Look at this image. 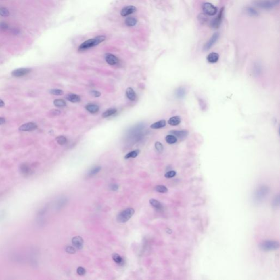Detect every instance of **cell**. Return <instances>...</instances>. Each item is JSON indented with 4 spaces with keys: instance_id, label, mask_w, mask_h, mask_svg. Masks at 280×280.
Wrapping results in <instances>:
<instances>
[{
    "instance_id": "obj_42",
    "label": "cell",
    "mask_w": 280,
    "mask_h": 280,
    "mask_svg": "<svg viewBox=\"0 0 280 280\" xmlns=\"http://www.w3.org/2000/svg\"><path fill=\"white\" fill-rule=\"evenodd\" d=\"M50 112H51V114L53 115V116H58L60 114V111L59 110H53Z\"/></svg>"
},
{
    "instance_id": "obj_37",
    "label": "cell",
    "mask_w": 280,
    "mask_h": 280,
    "mask_svg": "<svg viewBox=\"0 0 280 280\" xmlns=\"http://www.w3.org/2000/svg\"><path fill=\"white\" fill-rule=\"evenodd\" d=\"M176 174V172L174 171H168V172L166 174H165V177L166 178H172V177H174Z\"/></svg>"
},
{
    "instance_id": "obj_26",
    "label": "cell",
    "mask_w": 280,
    "mask_h": 280,
    "mask_svg": "<svg viewBox=\"0 0 280 280\" xmlns=\"http://www.w3.org/2000/svg\"><path fill=\"white\" fill-rule=\"evenodd\" d=\"M140 153V151L139 150H135V151H130L128 153L125 157V159H129V158H135L136 157H137Z\"/></svg>"
},
{
    "instance_id": "obj_5",
    "label": "cell",
    "mask_w": 280,
    "mask_h": 280,
    "mask_svg": "<svg viewBox=\"0 0 280 280\" xmlns=\"http://www.w3.org/2000/svg\"><path fill=\"white\" fill-rule=\"evenodd\" d=\"M202 10L205 14L210 16H213L216 15L218 11L217 8L209 2H206L203 4Z\"/></svg>"
},
{
    "instance_id": "obj_46",
    "label": "cell",
    "mask_w": 280,
    "mask_h": 280,
    "mask_svg": "<svg viewBox=\"0 0 280 280\" xmlns=\"http://www.w3.org/2000/svg\"><path fill=\"white\" fill-rule=\"evenodd\" d=\"M4 106H5V103H4V102L2 101L1 99H0V107Z\"/></svg>"
},
{
    "instance_id": "obj_12",
    "label": "cell",
    "mask_w": 280,
    "mask_h": 280,
    "mask_svg": "<svg viewBox=\"0 0 280 280\" xmlns=\"http://www.w3.org/2000/svg\"><path fill=\"white\" fill-rule=\"evenodd\" d=\"M136 11V8L134 6H126L122 9V11L120 12V14L123 17H126L132 13H134Z\"/></svg>"
},
{
    "instance_id": "obj_1",
    "label": "cell",
    "mask_w": 280,
    "mask_h": 280,
    "mask_svg": "<svg viewBox=\"0 0 280 280\" xmlns=\"http://www.w3.org/2000/svg\"><path fill=\"white\" fill-rule=\"evenodd\" d=\"M106 39L105 36H99L95 38L88 39L82 43L79 47V51H84L96 46Z\"/></svg>"
},
{
    "instance_id": "obj_35",
    "label": "cell",
    "mask_w": 280,
    "mask_h": 280,
    "mask_svg": "<svg viewBox=\"0 0 280 280\" xmlns=\"http://www.w3.org/2000/svg\"><path fill=\"white\" fill-rule=\"evenodd\" d=\"M155 148L156 149L157 151L158 152H162L164 150V147H163V145L160 142H157L156 143H155Z\"/></svg>"
},
{
    "instance_id": "obj_7",
    "label": "cell",
    "mask_w": 280,
    "mask_h": 280,
    "mask_svg": "<svg viewBox=\"0 0 280 280\" xmlns=\"http://www.w3.org/2000/svg\"><path fill=\"white\" fill-rule=\"evenodd\" d=\"M269 192V189L265 186H262L259 188L256 192L255 193V199L257 200H262L264 197H265L266 195L268 194Z\"/></svg>"
},
{
    "instance_id": "obj_36",
    "label": "cell",
    "mask_w": 280,
    "mask_h": 280,
    "mask_svg": "<svg viewBox=\"0 0 280 280\" xmlns=\"http://www.w3.org/2000/svg\"><path fill=\"white\" fill-rule=\"evenodd\" d=\"M198 19L200 21V22L202 23V22H206L207 20H208V18L204 14H200L199 15V16H198Z\"/></svg>"
},
{
    "instance_id": "obj_10",
    "label": "cell",
    "mask_w": 280,
    "mask_h": 280,
    "mask_svg": "<svg viewBox=\"0 0 280 280\" xmlns=\"http://www.w3.org/2000/svg\"><path fill=\"white\" fill-rule=\"evenodd\" d=\"M37 128V125L34 123H28L24 124L20 126L19 130L22 131H32Z\"/></svg>"
},
{
    "instance_id": "obj_16",
    "label": "cell",
    "mask_w": 280,
    "mask_h": 280,
    "mask_svg": "<svg viewBox=\"0 0 280 280\" xmlns=\"http://www.w3.org/2000/svg\"><path fill=\"white\" fill-rule=\"evenodd\" d=\"M66 99L67 100L72 103H77L80 101V97L79 96L75 94H68L66 96Z\"/></svg>"
},
{
    "instance_id": "obj_29",
    "label": "cell",
    "mask_w": 280,
    "mask_h": 280,
    "mask_svg": "<svg viewBox=\"0 0 280 280\" xmlns=\"http://www.w3.org/2000/svg\"><path fill=\"white\" fill-rule=\"evenodd\" d=\"M112 258L113 260L118 264H121L122 263H123V259L117 253H114L113 254Z\"/></svg>"
},
{
    "instance_id": "obj_9",
    "label": "cell",
    "mask_w": 280,
    "mask_h": 280,
    "mask_svg": "<svg viewBox=\"0 0 280 280\" xmlns=\"http://www.w3.org/2000/svg\"><path fill=\"white\" fill-rule=\"evenodd\" d=\"M31 70L29 68H20L12 71L11 75L15 77H21L31 72Z\"/></svg>"
},
{
    "instance_id": "obj_18",
    "label": "cell",
    "mask_w": 280,
    "mask_h": 280,
    "mask_svg": "<svg viewBox=\"0 0 280 280\" xmlns=\"http://www.w3.org/2000/svg\"><path fill=\"white\" fill-rule=\"evenodd\" d=\"M85 109L91 113H96L99 111V106L95 104H88L85 106Z\"/></svg>"
},
{
    "instance_id": "obj_44",
    "label": "cell",
    "mask_w": 280,
    "mask_h": 280,
    "mask_svg": "<svg viewBox=\"0 0 280 280\" xmlns=\"http://www.w3.org/2000/svg\"><path fill=\"white\" fill-rule=\"evenodd\" d=\"M110 188L113 191H117L118 189V185L117 184H112L110 186Z\"/></svg>"
},
{
    "instance_id": "obj_27",
    "label": "cell",
    "mask_w": 280,
    "mask_h": 280,
    "mask_svg": "<svg viewBox=\"0 0 280 280\" xmlns=\"http://www.w3.org/2000/svg\"><path fill=\"white\" fill-rule=\"evenodd\" d=\"M54 105L57 107H64L66 106V102L62 99H56L54 101Z\"/></svg>"
},
{
    "instance_id": "obj_45",
    "label": "cell",
    "mask_w": 280,
    "mask_h": 280,
    "mask_svg": "<svg viewBox=\"0 0 280 280\" xmlns=\"http://www.w3.org/2000/svg\"><path fill=\"white\" fill-rule=\"evenodd\" d=\"M5 122H6V120H5V118L0 117V125L3 124L5 123Z\"/></svg>"
},
{
    "instance_id": "obj_40",
    "label": "cell",
    "mask_w": 280,
    "mask_h": 280,
    "mask_svg": "<svg viewBox=\"0 0 280 280\" xmlns=\"http://www.w3.org/2000/svg\"><path fill=\"white\" fill-rule=\"evenodd\" d=\"M66 251L70 254H74L76 253V250L73 247L67 246L66 248Z\"/></svg>"
},
{
    "instance_id": "obj_22",
    "label": "cell",
    "mask_w": 280,
    "mask_h": 280,
    "mask_svg": "<svg viewBox=\"0 0 280 280\" xmlns=\"http://www.w3.org/2000/svg\"><path fill=\"white\" fill-rule=\"evenodd\" d=\"M125 22V24L128 26L131 27V26H134L136 25V24L137 22V20L134 17H128L126 19Z\"/></svg>"
},
{
    "instance_id": "obj_17",
    "label": "cell",
    "mask_w": 280,
    "mask_h": 280,
    "mask_svg": "<svg viewBox=\"0 0 280 280\" xmlns=\"http://www.w3.org/2000/svg\"><path fill=\"white\" fill-rule=\"evenodd\" d=\"M219 56L217 53H211L207 56V60L210 63H216L218 61Z\"/></svg>"
},
{
    "instance_id": "obj_19",
    "label": "cell",
    "mask_w": 280,
    "mask_h": 280,
    "mask_svg": "<svg viewBox=\"0 0 280 280\" xmlns=\"http://www.w3.org/2000/svg\"><path fill=\"white\" fill-rule=\"evenodd\" d=\"M165 125H166V121L165 120H161L154 123L152 124L150 127L151 129H160L165 126Z\"/></svg>"
},
{
    "instance_id": "obj_13",
    "label": "cell",
    "mask_w": 280,
    "mask_h": 280,
    "mask_svg": "<svg viewBox=\"0 0 280 280\" xmlns=\"http://www.w3.org/2000/svg\"><path fill=\"white\" fill-rule=\"evenodd\" d=\"M72 242L73 246L78 250H81L83 246V240L79 236H75L72 239Z\"/></svg>"
},
{
    "instance_id": "obj_11",
    "label": "cell",
    "mask_w": 280,
    "mask_h": 280,
    "mask_svg": "<svg viewBox=\"0 0 280 280\" xmlns=\"http://www.w3.org/2000/svg\"><path fill=\"white\" fill-rule=\"evenodd\" d=\"M105 60L110 65H115L119 62L118 57L112 54H107L105 55Z\"/></svg>"
},
{
    "instance_id": "obj_20",
    "label": "cell",
    "mask_w": 280,
    "mask_h": 280,
    "mask_svg": "<svg viewBox=\"0 0 280 280\" xmlns=\"http://www.w3.org/2000/svg\"><path fill=\"white\" fill-rule=\"evenodd\" d=\"M117 112V110L116 108H110L103 112L102 114V117L104 118L110 117L114 115Z\"/></svg>"
},
{
    "instance_id": "obj_31",
    "label": "cell",
    "mask_w": 280,
    "mask_h": 280,
    "mask_svg": "<svg viewBox=\"0 0 280 280\" xmlns=\"http://www.w3.org/2000/svg\"><path fill=\"white\" fill-rule=\"evenodd\" d=\"M10 12L8 9L5 7L0 8V16L2 17H7L9 16Z\"/></svg>"
},
{
    "instance_id": "obj_38",
    "label": "cell",
    "mask_w": 280,
    "mask_h": 280,
    "mask_svg": "<svg viewBox=\"0 0 280 280\" xmlns=\"http://www.w3.org/2000/svg\"><path fill=\"white\" fill-rule=\"evenodd\" d=\"M90 94L93 96L95 97H100L101 96V93L99 91H97V90H91L90 92Z\"/></svg>"
},
{
    "instance_id": "obj_24",
    "label": "cell",
    "mask_w": 280,
    "mask_h": 280,
    "mask_svg": "<svg viewBox=\"0 0 280 280\" xmlns=\"http://www.w3.org/2000/svg\"><path fill=\"white\" fill-rule=\"evenodd\" d=\"M246 12L247 14L248 15H249L250 16L257 17L258 16V12L257 11L256 9L253 8V7H247L246 8Z\"/></svg>"
},
{
    "instance_id": "obj_14",
    "label": "cell",
    "mask_w": 280,
    "mask_h": 280,
    "mask_svg": "<svg viewBox=\"0 0 280 280\" xmlns=\"http://www.w3.org/2000/svg\"><path fill=\"white\" fill-rule=\"evenodd\" d=\"M126 95L130 101H135L136 99V94L134 89L131 87H129L126 90Z\"/></svg>"
},
{
    "instance_id": "obj_15",
    "label": "cell",
    "mask_w": 280,
    "mask_h": 280,
    "mask_svg": "<svg viewBox=\"0 0 280 280\" xmlns=\"http://www.w3.org/2000/svg\"><path fill=\"white\" fill-rule=\"evenodd\" d=\"M170 133L174 136H177V137L180 139H184L188 134V131L186 130H172L171 131Z\"/></svg>"
},
{
    "instance_id": "obj_3",
    "label": "cell",
    "mask_w": 280,
    "mask_h": 280,
    "mask_svg": "<svg viewBox=\"0 0 280 280\" xmlns=\"http://www.w3.org/2000/svg\"><path fill=\"white\" fill-rule=\"evenodd\" d=\"M134 213V209L132 208H126L118 214L117 220L120 223H125L131 218Z\"/></svg>"
},
{
    "instance_id": "obj_21",
    "label": "cell",
    "mask_w": 280,
    "mask_h": 280,
    "mask_svg": "<svg viewBox=\"0 0 280 280\" xmlns=\"http://www.w3.org/2000/svg\"><path fill=\"white\" fill-rule=\"evenodd\" d=\"M181 119L179 116H174L170 118L168 120V124L172 126H176L181 123Z\"/></svg>"
},
{
    "instance_id": "obj_32",
    "label": "cell",
    "mask_w": 280,
    "mask_h": 280,
    "mask_svg": "<svg viewBox=\"0 0 280 280\" xmlns=\"http://www.w3.org/2000/svg\"><path fill=\"white\" fill-rule=\"evenodd\" d=\"M101 168L100 166H96L95 168H91L89 172V176H94L97 174L98 172H100L101 170Z\"/></svg>"
},
{
    "instance_id": "obj_23",
    "label": "cell",
    "mask_w": 280,
    "mask_h": 280,
    "mask_svg": "<svg viewBox=\"0 0 280 280\" xmlns=\"http://www.w3.org/2000/svg\"><path fill=\"white\" fill-rule=\"evenodd\" d=\"M149 202L153 207H154L157 210H162V204L159 201H158L157 200L154 199H151L149 200Z\"/></svg>"
},
{
    "instance_id": "obj_43",
    "label": "cell",
    "mask_w": 280,
    "mask_h": 280,
    "mask_svg": "<svg viewBox=\"0 0 280 280\" xmlns=\"http://www.w3.org/2000/svg\"><path fill=\"white\" fill-rule=\"evenodd\" d=\"M279 203H280V199H279V196L278 195V196H276L275 198V200H274V202H273L274 206H279Z\"/></svg>"
},
{
    "instance_id": "obj_8",
    "label": "cell",
    "mask_w": 280,
    "mask_h": 280,
    "mask_svg": "<svg viewBox=\"0 0 280 280\" xmlns=\"http://www.w3.org/2000/svg\"><path fill=\"white\" fill-rule=\"evenodd\" d=\"M219 36V34L218 32H216V33H214L213 34V35L212 36V37L205 43V45H204V48H203L204 51H208L213 46V45L216 43V42L218 39Z\"/></svg>"
},
{
    "instance_id": "obj_41",
    "label": "cell",
    "mask_w": 280,
    "mask_h": 280,
    "mask_svg": "<svg viewBox=\"0 0 280 280\" xmlns=\"http://www.w3.org/2000/svg\"><path fill=\"white\" fill-rule=\"evenodd\" d=\"M77 273H78V274L79 275L82 276V275H83L85 274L86 271H85V270L84 268L80 266V267H78V269H77Z\"/></svg>"
},
{
    "instance_id": "obj_6",
    "label": "cell",
    "mask_w": 280,
    "mask_h": 280,
    "mask_svg": "<svg viewBox=\"0 0 280 280\" xmlns=\"http://www.w3.org/2000/svg\"><path fill=\"white\" fill-rule=\"evenodd\" d=\"M224 7H222L219 12L218 16L211 21V26L212 28L216 29L219 28L223 20V18L224 16Z\"/></svg>"
},
{
    "instance_id": "obj_2",
    "label": "cell",
    "mask_w": 280,
    "mask_h": 280,
    "mask_svg": "<svg viewBox=\"0 0 280 280\" xmlns=\"http://www.w3.org/2000/svg\"><path fill=\"white\" fill-rule=\"evenodd\" d=\"M280 0H257L254 2L255 6L265 10L271 9L279 4Z\"/></svg>"
},
{
    "instance_id": "obj_30",
    "label": "cell",
    "mask_w": 280,
    "mask_h": 280,
    "mask_svg": "<svg viewBox=\"0 0 280 280\" xmlns=\"http://www.w3.org/2000/svg\"><path fill=\"white\" fill-rule=\"evenodd\" d=\"M155 190L157 192L161 193H167L168 189V188L164 185H157L155 187Z\"/></svg>"
},
{
    "instance_id": "obj_28",
    "label": "cell",
    "mask_w": 280,
    "mask_h": 280,
    "mask_svg": "<svg viewBox=\"0 0 280 280\" xmlns=\"http://www.w3.org/2000/svg\"><path fill=\"white\" fill-rule=\"evenodd\" d=\"M56 142L60 145H64L67 143V139L64 136H59L56 138Z\"/></svg>"
},
{
    "instance_id": "obj_33",
    "label": "cell",
    "mask_w": 280,
    "mask_h": 280,
    "mask_svg": "<svg viewBox=\"0 0 280 280\" xmlns=\"http://www.w3.org/2000/svg\"><path fill=\"white\" fill-rule=\"evenodd\" d=\"M185 90L182 87L179 88L176 91V95L179 98L183 97L185 95Z\"/></svg>"
},
{
    "instance_id": "obj_4",
    "label": "cell",
    "mask_w": 280,
    "mask_h": 280,
    "mask_svg": "<svg viewBox=\"0 0 280 280\" xmlns=\"http://www.w3.org/2000/svg\"><path fill=\"white\" fill-rule=\"evenodd\" d=\"M280 246V244L277 241L266 240L262 242L260 245V248L264 251H271L276 250Z\"/></svg>"
},
{
    "instance_id": "obj_34",
    "label": "cell",
    "mask_w": 280,
    "mask_h": 280,
    "mask_svg": "<svg viewBox=\"0 0 280 280\" xmlns=\"http://www.w3.org/2000/svg\"><path fill=\"white\" fill-rule=\"evenodd\" d=\"M50 93L53 95L57 96L62 95L64 94V91L62 90L59 89H51Z\"/></svg>"
},
{
    "instance_id": "obj_25",
    "label": "cell",
    "mask_w": 280,
    "mask_h": 280,
    "mask_svg": "<svg viewBox=\"0 0 280 280\" xmlns=\"http://www.w3.org/2000/svg\"><path fill=\"white\" fill-rule=\"evenodd\" d=\"M165 140L170 145H172L175 143L177 142V139L176 137L174 136V135H168L165 137Z\"/></svg>"
},
{
    "instance_id": "obj_39",
    "label": "cell",
    "mask_w": 280,
    "mask_h": 280,
    "mask_svg": "<svg viewBox=\"0 0 280 280\" xmlns=\"http://www.w3.org/2000/svg\"><path fill=\"white\" fill-rule=\"evenodd\" d=\"M9 28V25L5 22H0V29L2 30H7Z\"/></svg>"
}]
</instances>
